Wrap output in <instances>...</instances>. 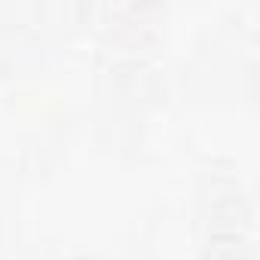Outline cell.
<instances>
[{
  "mask_svg": "<svg viewBox=\"0 0 260 260\" xmlns=\"http://www.w3.org/2000/svg\"><path fill=\"white\" fill-rule=\"evenodd\" d=\"M74 260H89V257H74Z\"/></svg>",
  "mask_w": 260,
  "mask_h": 260,
  "instance_id": "2",
  "label": "cell"
},
{
  "mask_svg": "<svg viewBox=\"0 0 260 260\" xmlns=\"http://www.w3.org/2000/svg\"><path fill=\"white\" fill-rule=\"evenodd\" d=\"M205 254H208V260H248L242 239L236 233H214Z\"/></svg>",
  "mask_w": 260,
  "mask_h": 260,
  "instance_id": "1",
  "label": "cell"
}]
</instances>
